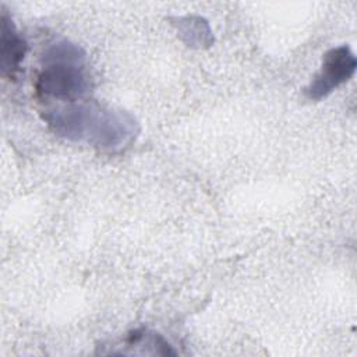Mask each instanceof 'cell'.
Returning a JSON list of instances; mask_svg holds the SVG:
<instances>
[{"label":"cell","mask_w":357,"mask_h":357,"mask_svg":"<svg viewBox=\"0 0 357 357\" xmlns=\"http://www.w3.org/2000/svg\"><path fill=\"white\" fill-rule=\"evenodd\" d=\"M43 120L54 134L63 138L84 141L109 152L130 145L139 130L130 113L105 107L96 102H68L46 110Z\"/></svg>","instance_id":"6da1fadb"},{"label":"cell","mask_w":357,"mask_h":357,"mask_svg":"<svg viewBox=\"0 0 357 357\" xmlns=\"http://www.w3.org/2000/svg\"><path fill=\"white\" fill-rule=\"evenodd\" d=\"M42 70L36 78L39 96L75 102L89 91V77L84 70L85 52L67 40L49 46L42 59Z\"/></svg>","instance_id":"7a4b0ae2"},{"label":"cell","mask_w":357,"mask_h":357,"mask_svg":"<svg viewBox=\"0 0 357 357\" xmlns=\"http://www.w3.org/2000/svg\"><path fill=\"white\" fill-rule=\"evenodd\" d=\"M356 56L349 46H337L324 54L322 66L310 85L305 88V95L311 100L326 98L333 89L350 79L356 71Z\"/></svg>","instance_id":"3957f363"},{"label":"cell","mask_w":357,"mask_h":357,"mask_svg":"<svg viewBox=\"0 0 357 357\" xmlns=\"http://www.w3.org/2000/svg\"><path fill=\"white\" fill-rule=\"evenodd\" d=\"M1 70L3 74L14 77L20 68V63L24 60L26 52V42L17 32L11 18L3 13L1 14Z\"/></svg>","instance_id":"277c9868"},{"label":"cell","mask_w":357,"mask_h":357,"mask_svg":"<svg viewBox=\"0 0 357 357\" xmlns=\"http://www.w3.org/2000/svg\"><path fill=\"white\" fill-rule=\"evenodd\" d=\"M184 29L183 33H188L191 32V35L188 36V43H206L209 38V29L205 21H202L201 18H187V22H184Z\"/></svg>","instance_id":"5b68a950"}]
</instances>
